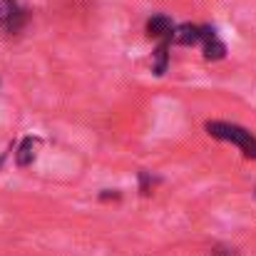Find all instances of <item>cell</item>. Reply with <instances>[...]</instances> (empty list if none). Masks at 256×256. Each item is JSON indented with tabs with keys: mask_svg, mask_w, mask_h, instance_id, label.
Returning a JSON list of instances; mask_svg holds the SVG:
<instances>
[{
	"mask_svg": "<svg viewBox=\"0 0 256 256\" xmlns=\"http://www.w3.org/2000/svg\"><path fill=\"white\" fill-rule=\"evenodd\" d=\"M170 45L172 42H160L154 50V60H152V70L154 75H164L170 68Z\"/></svg>",
	"mask_w": 256,
	"mask_h": 256,
	"instance_id": "8992f818",
	"label": "cell"
},
{
	"mask_svg": "<svg viewBox=\"0 0 256 256\" xmlns=\"http://www.w3.org/2000/svg\"><path fill=\"white\" fill-rule=\"evenodd\" d=\"M204 130H206L209 137L239 147V152L246 160H256V134L252 130H246L236 122H226V120H209L204 124Z\"/></svg>",
	"mask_w": 256,
	"mask_h": 256,
	"instance_id": "6da1fadb",
	"label": "cell"
},
{
	"mask_svg": "<svg viewBox=\"0 0 256 256\" xmlns=\"http://www.w3.org/2000/svg\"><path fill=\"white\" fill-rule=\"evenodd\" d=\"M2 162H5V154H0V167H2Z\"/></svg>",
	"mask_w": 256,
	"mask_h": 256,
	"instance_id": "52a82bcc",
	"label": "cell"
},
{
	"mask_svg": "<svg viewBox=\"0 0 256 256\" xmlns=\"http://www.w3.org/2000/svg\"><path fill=\"white\" fill-rule=\"evenodd\" d=\"M174 22H172L170 15H164V12H157V15H152L150 20H147V25H144V30H147V38H154V40H160V42H172V38H174Z\"/></svg>",
	"mask_w": 256,
	"mask_h": 256,
	"instance_id": "277c9868",
	"label": "cell"
},
{
	"mask_svg": "<svg viewBox=\"0 0 256 256\" xmlns=\"http://www.w3.org/2000/svg\"><path fill=\"white\" fill-rule=\"evenodd\" d=\"M28 12L18 5V0H0V28L8 35H15L25 28Z\"/></svg>",
	"mask_w": 256,
	"mask_h": 256,
	"instance_id": "7a4b0ae2",
	"label": "cell"
},
{
	"mask_svg": "<svg viewBox=\"0 0 256 256\" xmlns=\"http://www.w3.org/2000/svg\"><path fill=\"white\" fill-rule=\"evenodd\" d=\"M204 58L206 60H222L226 55V45L222 42V38L216 35V28L212 25H202V40H199Z\"/></svg>",
	"mask_w": 256,
	"mask_h": 256,
	"instance_id": "3957f363",
	"label": "cell"
},
{
	"mask_svg": "<svg viewBox=\"0 0 256 256\" xmlns=\"http://www.w3.org/2000/svg\"><path fill=\"white\" fill-rule=\"evenodd\" d=\"M38 147H40V140L38 137H25L20 144H18V152H15V164L18 167H30L38 157Z\"/></svg>",
	"mask_w": 256,
	"mask_h": 256,
	"instance_id": "5b68a950",
	"label": "cell"
}]
</instances>
